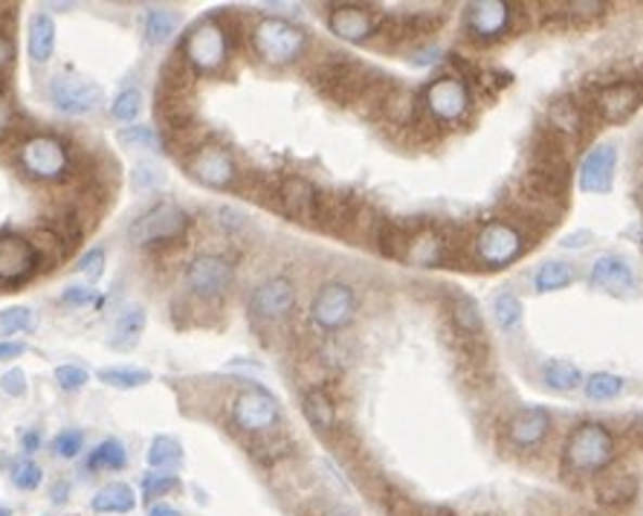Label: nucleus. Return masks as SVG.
<instances>
[{"label": "nucleus", "mask_w": 643, "mask_h": 516, "mask_svg": "<svg viewBox=\"0 0 643 516\" xmlns=\"http://www.w3.org/2000/svg\"><path fill=\"white\" fill-rule=\"evenodd\" d=\"M617 459L612 429L600 421H582L565 436L563 473L571 479H600Z\"/></svg>", "instance_id": "1"}, {"label": "nucleus", "mask_w": 643, "mask_h": 516, "mask_svg": "<svg viewBox=\"0 0 643 516\" xmlns=\"http://www.w3.org/2000/svg\"><path fill=\"white\" fill-rule=\"evenodd\" d=\"M386 76H380L371 67L360 62H351L348 55H334L325 64H319L317 81L319 93L336 105H353V102H365L371 96V90L377 88Z\"/></svg>", "instance_id": "2"}, {"label": "nucleus", "mask_w": 643, "mask_h": 516, "mask_svg": "<svg viewBox=\"0 0 643 516\" xmlns=\"http://www.w3.org/2000/svg\"><path fill=\"white\" fill-rule=\"evenodd\" d=\"M253 50L258 53V59L273 67H287V64H296L308 50L310 38L308 33L293 24L287 18H275V15H267L253 27Z\"/></svg>", "instance_id": "3"}, {"label": "nucleus", "mask_w": 643, "mask_h": 516, "mask_svg": "<svg viewBox=\"0 0 643 516\" xmlns=\"http://www.w3.org/2000/svg\"><path fill=\"white\" fill-rule=\"evenodd\" d=\"M528 249L525 232L511 221H487L473 238V258L485 270H504L519 261Z\"/></svg>", "instance_id": "4"}, {"label": "nucleus", "mask_w": 643, "mask_h": 516, "mask_svg": "<svg viewBox=\"0 0 643 516\" xmlns=\"http://www.w3.org/2000/svg\"><path fill=\"white\" fill-rule=\"evenodd\" d=\"M183 62L197 73H215L221 70L230 55V36L221 27L218 18H203L201 24H194L183 38L180 47Z\"/></svg>", "instance_id": "5"}, {"label": "nucleus", "mask_w": 643, "mask_h": 516, "mask_svg": "<svg viewBox=\"0 0 643 516\" xmlns=\"http://www.w3.org/2000/svg\"><path fill=\"white\" fill-rule=\"evenodd\" d=\"M470 105H473L470 85L459 73H447V76L429 81L421 99V111L426 114V119L438 125L461 122L470 114Z\"/></svg>", "instance_id": "6"}, {"label": "nucleus", "mask_w": 643, "mask_h": 516, "mask_svg": "<svg viewBox=\"0 0 643 516\" xmlns=\"http://www.w3.org/2000/svg\"><path fill=\"white\" fill-rule=\"evenodd\" d=\"M189 230V215L180 209L171 201H163V204H154L145 215H140L137 221L131 223V241L140 244V247H157V244H171V241H180Z\"/></svg>", "instance_id": "7"}, {"label": "nucleus", "mask_w": 643, "mask_h": 516, "mask_svg": "<svg viewBox=\"0 0 643 516\" xmlns=\"http://www.w3.org/2000/svg\"><path fill=\"white\" fill-rule=\"evenodd\" d=\"M21 166L29 178L53 183V180H62L67 175L70 157H67V149L59 137L33 134L27 143L21 145Z\"/></svg>", "instance_id": "8"}, {"label": "nucleus", "mask_w": 643, "mask_h": 516, "mask_svg": "<svg viewBox=\"0 0 643 516\" xmlns=\"http://www.w3.org/2000/svg\"><path fill=\"white\" fill-rule=\"evenodd\" d=\"M357 313V294L345 282H325L310 302V322L322 331H339Z\"/></svg>", "instance_id": "9"}, {"label": "nucleus", "mask_w": 643, "mask_h": 516, "mask_svg": "<svg viewBox=\"0 0 643 516\" xmlns=\"http://www.w3.org/2000/svg\"><path fill=\"white\" fill-rule=\"evenodd\" d=\"M235 282V268L230 258L218 256V253H203L192 258L185 268V287L192 291L197 299H218L232 287Z\"/></svg>", "instance_id": "10"}, {"label": "nucleus", "mask_w": 643, "mask_h": 516, "mask_svg": "<svg viewBox=\"0 0 643 516\" xmlns=\"http://www.w3.org/2000/svg\"><path fill=\"white\" fill-rule=\"evenodd\" d=\"M282 421V410L273 395L261 386H249L232 401V424L244 433H270Z\"/></svg>", "instance_id": "11"}, {"label": "nucleus", "mask_w": 643, "mask_h": 516, "mask_svg": "<svg viewBox=\"0 0 643 516\" xmlns=\"http://www.w3.org/2000/svg\"><path fill=\"white\" fill-rule=\"evenodd\" d=\"M447 313H450L452 331L459 334L461 346L470 348V360H481L476 354L478 348H487V331H485V317L481 308L470 294H464L461 287H450L447 291Z\"/></svg>", "instance_id": "12"}, {"label": "nucleus", "mask_w": 643, "mask_h": 516, "mask_svg": "<svg viewBox=\"0 0 643 516\" xmlns=\"http://www.w3.org/2000/svg\"><path fill=\"white\" fill-rule=\"evenodd\" d=\"M383 27V15L374 7H362V3H336L327 12V29L334 33L339 41L348 44H362L371 36H380Z\"/></svg>", "instance_id": "13"}, {"label": "nucleus", "mask_w": 643, "mask_h": 516, "mask_svg": "<svg viewBox=\"0 0 643 516\" xmlns=\"http://www.w3.org/2000/svg\"><path fill=\"white\" fill-rule=\"evenodd\" d=\"M643 105V81L620 79L608 81L594 93L591 99V111L603 119V122H626L629 116L638 114Z\"/></svg>", "instance_id": "14"}, {"label": "nucleus", "mask_w": 643, "mask_h": 516, "mask_svg": "<svg viewBox=\"0 0 643 516\" xmlns=\"http://www.w3.org/2000/svg\"><path fill=\"white\" fill-rule=\"evenodd\" d=\"M513 27V7L504 0H478L467 3L464 10V33L473 41H499L511 33Z\"/></svg>", "instance_id": "15"}, {"label": "nucleus", "mask_w": 643, "mask_h": 516, "mask_svg": "<svg viewBox=\"0 0 643 516\" xmlns=\"http://www.w3.org/2000/svg\"><path fill=\"white\" fill-rule=\"evenodd\" d=\"M185 169L192 175L197 183L209 189H230L239 178V169H235V160H232V154L221 145H211L203 143L197 152L189 157L185 163Z\"/></svg>", "instance_id": "16"}, {"label": "nucleus", "mask_w": 643, "mask_h": 516, "mask_svg": "<svg viewBox=\"0 0 643 516\" xmlns=\"http://www.w3.org/2000/svg\"><path fill=\"white\" fill-rule=\"evenodd\" d=\"M617 171V145L597 143L591 145L577 171V183L586 195H608L615 189Z\"/></svg>", "instance_id": "17"}, {"label": "nucleus", "mask_w": 643, "mask_h": 516, "mask_svg": "<svg viewBox=\"0 0 643 516\" xmlns=\"http://www.w3.org/2000/svg\"><path fill=\"white\" fill-rule=\"evenodd\" d=\"M102 96L105 93H102L97 81L81 79V76H55L50 81V99H53V105L62 114H90V111H97L102 105Z\"/></svg>", "instance_id": "18"}, {"label": "nucleus", "mask_w": 643, "mask_h": 516, "mask_svg": "<svg viewBox=\"0 0 643 516\" xmlns=\"http://www.w3.org/2000/svg\"><path fill=\"white\" fill-rule=\"evenodd\" d=\"M41 268L33 241L21 232H0V282H27Z\"/></svg>", "instance_id": "19"}, {"label": "nucleus", "mask_w": 643, "mask_h": 516, "mask_svg": "<svg viewBox=\"0 0 643 516\" xmlns=\"http://www.w3.org/2000/svg\"><path fill=\"white\" fill-rule=\"evenodd\" d=\"M293 308H296V285L284 276L267 279L249 296V313L256 320H284L291 317Z\"/></svg>", "instance_id": "20"}, {"label": "nucleus", "mask_w": 643, "mask_h": 516, "mask_svg": "<svg viewBox=\"0 0 643 516\" xmlns=\"http://www.w3.org/2000/svg\"><path fill=\"white\" fill-rule=\"evenodd\" d=\"M551 433V412L542 407H525V410L513 412L511 421L504 424V438L513 450H537Z\"/></svg>", "instance_id": "21"}, {"label": "nucleus", "mask_w": 643, "mask_h": 516, "mask_svg": "<svg viewBox=\"0 0 643 516\" xmlns=\"http://www.w3.org/2000/svg\"><path fill=\"white\" fill-rule=\"evenodd\" d=\"M275 197H279V204H282V212L291 215L293 221H301V223L317 221L319 197H322V192H319L308 178H299V175L284 178L282 183H279Z\"/></svg>", "instance_id": "22"}, {"label": "nucleus", "mask_w": 643, "mask_h": 516, "mask_svg": "<svg viewBox=\"0 0 643 516\" xmlns=\"http://www.w3.org/2000/svg\"><path fill=\"white\" fill-rule=\"evenodd\" d=\"M450 256L447 238L435 227H421V230L409 232V244H406L403 261H409L412 268L433 270L441 268Z\"/></svg>", "instance_id": "23"}, {"label": "nucleus", "mask_w": 643, "mask_h": 516, "mask_svg": "<svg viewBox=\"0 0 643 516\" xmlns=\"http://www.w3.org/2000/svg\"><path fill=\"white\" fill-rule=\"evenodd\" d=\"M589 285L603 294H629L634 291V270L623 256L606 253L591 265Z\"/></svg>", "instance_id": "24"}, {"label": "nucleus", "mask_w": 643, "mask_h": 516, "mask_svg": "<svg viewBox=\"0 0 643 516\" xmlns=\"http://www.w3.org/2000/svg\"><path fill=\"white\" fill-rule=\"evenodd\" d=\"M548 131L556 137H563L565 143H574L586 134V107L574 96L554 99L545 111Z\"/></svg>", "instance_id": "25"}, {"label": "nucleus", "mask_w": 643, "mask_h": 516, "mask_svg": "<svg viewBox=\"0 0 643 516\" xmlns=\"http://www.w3.org/2000/svg\"><path fill=\"white\" fill-rule=\"evenodd\" d=\"M638 479L632 473H603L594 485V496L608 511H623L638 499Z\"/></svg>", "instance_id": "26"}, {"label": "nucleus", "mask_w": 643, "mask_h": 516, "mask_svg": "<svg viewBox=\"0 0 643 516\" xmlns=\"http://www.w3.org/2000/svg\"><path fill=\"white\" fill-rule=\"evenodd\" d=\"M29 59L36 64H47L55 53V21L47 12H36L29 18V38H27Z\"/></svg>", "instance_id": "27"}, {"label": "nucleus", "mask_w": 643, "mask_h": 516, "mask_svg": "<svg viewBox=\"0 0 643 516\" xmlns=\"http://www.w3.org/2000/svg\"><path fill=\"white\" fill-rule=\"evenodd\" d=\"M301 410H305V418H308L310 427L317 429V433H322V436H327V433H334L336 429V407L325 389H319V386L308 389V392H305V401H301Z\"/></svg>", "instance_id": "28"}, {"label": "nucleus", "mask_w": 643, "mask_h": 516, "mask_svg": "<svg viewBox=\"0 0 643 516\" xmlns=\"http://www.w3.org/2000/svg\"><path fill=\"white\" fill-rule=\"evenodd\" d=\"M542 383H545V389H551V392H574V389L582 386L580 365L571 363V360H563V357H554V360H548L542 365Z\"/></svg>", "instance_id": "29"}, {"label": "nucleus", "mask_w": 643, "mask_h": 516, "mask_svg": "<svg viewBox=\"0 0 643 516\" xmlns=\"http://www.w3.org/2000/svg\"><path fill=\"white\" fill-rule=\"evenodd\" d=\"M90 507L97 511V514H131L133 507H137V493H133L131 485H125V481H111L105 488L99 490Z\"/></svg>", "instance_id": "30"}, {"label": "nucleus", "mask_w": 643, "mask_h": 516, "mask_svg": "<svg viewBox=\"0 0 643 516\" xmlns=\"http://www.w3.org/2000/svg\"><path fill=\"white\" fill-rule=\"evenodd\" d=\"M142 331H145V311H142V308H128V311L119 313V320L114 322V331H111L107 346L116 348V351H131V348L140 343Z\"/></svg>", "instance_id": "31"}, {"label": "nucleus", "mask_w": 643, "mask_h": 516, "mask_svg": "<svg viewBox=\"0 0 643 516\" xmlns=\"http://www.w3.org/2000/svg\"><path fill=\"white\" fill-rule=\"evenodd\" d=\"M577 282V270L568 261H545V265H539L537 273H533V287H537V294H556V291H563V287L574 285Z\"/></svg>", "instance_id": "32"}, {"label": "nucleus", "mask_w": 643, "mask_h": 516, "mask_svg": "<svg viewBox=\"0 0 643 516\" xmlns=\"http://www.w3.org/2000/svg\"><path fill=\"white\" fill-rule=\"evenodd\" d=\"M177 27H180V15L168 7H151L145 12V41L151 47L166 44L168 38L177 33Z\"/></svg>", "instance_id": "33"}, {"label": "nucleus", "mask_w": 643, "mask_h": 516, "mask_svg": "<svg viewBox=\"0 0 643 516\" xmlns=\"http://www.w3.org/2000/svg\"><path fill=\"white\" fill-rule=\"evenodd\" d=\"M149 464L157 473H171L183 464V447L171 436H157L149 447Z\"/></svg>", "instance_id": "34"}, {"label": "nucleus", "mask_w": 643, "mask_h": 516, "mask_svg": "<svg viewBox=\"0 0 643 516\" xmlns=\"http://www.w3.org/2000/svg\"><path fill=\"white\" fill-rule=\"evenodd\" d=\"M582 389H586V398H589V401H615V398L623 395L626 380L620 374L594 372L589 380H582Z\"/></svg>", "instance_id": "35"}, {"label": "nucleus", "mask_w": 643, "mask_h": 516, "mask_svg": "<svg viewBox=\"0 0 643 516\" xmlns=\"http://www.w3.org/2000/svg\"><path fill=\"white\" fill-rule=\"evenodd\" d=\"M125 464H128V453H125V444L119 438H105L102 444L90 453L88 467L90 470H123Z\"/></svg>", "instance_id": "36"}, {"label": "nucleus", "mask_w": 643, "mask_h": 516, "mask_svg": "<svg viewBox=\"0 0 643 516\" xmlns=\"http://www.w3.org/2000/svg\"><path fill=\"white\" fill-rule=\"evenodd\" d=\"M493 313L496 322H499V328L502 331H513L522 325V317H525V305L513 291H502V294L493 299Z\"/></svg>", "instance_id": "37"}, {"label": "nucleus", "mask_w": 643, "mask_h": 516, "mask_svg": "<svg viewBox=\"0 0 643 516\" xmlns=\"http://www.w3.org/2000/svg\"><path fill=\"white\" fill-rule=\"evenodd\" d=\"M99 380L114 386V389H140L145 383H151L149 369H125V365H116V369H99Z\"/></svg>", "instance_id": "38"}, {"label": "nucleus", "mask_w": 643, "mask_h": 516, "mask_svg": "<svg viewBox=\"0 0 643 516\" xmlns=\"http://www.w3.org/2000/svg\"><path fill=\"white\" fill-rule=\"evenodd\" d=\"M29 241H33V247H36L38 261L47 265V270H55V265L64 258V249H67L64 238H59L53 230H38L36 238Z\"/></svg>", "instance_id": "39"}, {"label": "nucleus", "mask_w": 643, "mask_h": 516, "mask_svg": "<svg viewBox=\"0 0 643 516\" xmlns=\"http://www.w3.org/2000/svg\"><path fill=\"white\" fill-rule=\"evenodd\" d=\"M175 490H180V479H177L175 473H145L142 476V499L145 502H154L157 505V499L168 496V493H175Z\"/></svg>", "instance_id": "40"}, {"label": "nucleus", "mask_w": 643, "mask_h": 516, "mask_svg": "<svg viewBox=\"0 0 643 516\" xmlns=\"http://www.w3.org/2000/svg\"><path fill=\"white\" fill-rule=\"evenodd\" d=\"M119 143L128 145V149H140V152H159L163 149V140L154 128L149 125H131V128H123L119 131Z\"/></svg>", "instance_id": "41"}, {"label": "nucleus", "mask_w": 643, "mask_h": 516, "mask_svg": "<svg viewBox=\"0 0 643 516\" xmlns=\"http://www.w3.org/2000/svg\"><path fill=\"white\" fill-rule=\"evenodd\" d=\"M36 311H33V308H24V305H15L10 311L0 313V331H3V334L36 331Z\"/></svg>", "instance_id": "42"}, {"label": "nucleus", "mask_w": 643, "mask_h": 516, "mask_svg": "<svg viewBox=\"0 0 643 516\" xmlns=\"http://www.w3.org/2000/svg\"><path fill=\"white\" fill-rule=\"evenodd\" d=\"M44 481V470L33 459H21L12 464V485L18 490H36Z\"/></svg>", "instance_id": "43"}, {"label": "nucleus", "mask_w": 643, "mask_h": 516, "mask_svg": "<svg viewBox=\"0 0 643 516\" xmlns=\"http://www.w3.org/2000/svg\"><path fill=\"white\" fill-rule=\"evenodd\" d=\"M140 111L142 93L137 88L123 90V93L114 99V105H111V114H114V119H119V122H133V119L140 116Z\"/></svg>", "instance_id": "44"}, {"label": "nucleus", "mask_w": 643, "mask_h": 516, "mask_svg": "<svg viewBox=\"0 0 643 516\" xmlns=\"http://www.w3.org/2000/svg\"><path fill=\"white\" fill-rule=\"evenodd\" d=\"M81 450H85V433H79V429H64V433L53 438V453L64 459V462L76 459Z\"/></svg>", "instance_id": "45"}, {"label": "nucleus", "mask_w": 643, "mask_h": 516, "mask_svg": "<svg viewBox=\"0 0 643 516\" xmlns=\"http://www.w3.org/2000/svg\"><path fill=\"white\" fill-rule=\"evenodd\" d=\"M131 180L137 192H151V189H159L166 183V175H163V169H157L154 163H140V166L133 169Z\"/></svg>", "instance_id": "46"}, {"label": "nucleus", "mask_w": 643, "mask_h": 516, "mask_svg": "<svg viewBox=\"0 0 643 516\" xmlns=\"http://www.w3.org/2000/svg\"><path fill=\"white\" fill-rule=\"evenodd\" d=\"M55 380H59V386H62L64 392H79L81 386L90 380V374L81 369V365H59L55 369Z\"/></svg>", "instance_id": "47"}, {"label": "nucleus", "mask_w": 643, "mask_h": 516, "mask_svg": "<svg viewBox=\"0 0 643 516\" xmlns=\"http://www.w3.org/2000/svg\"><path fill=\"white\" fill-rule=\"evenodd\" d=\"M76 270H79V273H85L90 282H99V279H102V273H105V249L102 247L88 249V253H85V256L76 261Z\"/></svg>", "instance_id": "48"}, {"label": "nucleus", "mask_w": 643, "mask_h": 516, "mask_svg": "<svg viewBox=\"0 0 643 516\" xmlns=\"http://www.w3.org/2000/svg\"><path fill=\"white\" fill-rule=\"evenodd\" d=\"M606 10H608L606 3H565L563 7L565 18H582V21L600 18Z\"/></svg>", "instance_id": "49"}, {"label": "nucleus", "mask_w": 643, "mask_h": 516, "mask_svg": "<svg viewBox=\"0 0 643 516\" xmlns=\"http://www.w3.org/2000/svg\"><path fill=\"white\" fill-rule=\"evenodd\" d=\"M0 389L12 398H21V395L27 392V374L24 369H10V372L0 377Z\"/></svg>", "instance_id": "50"}, {"label": "nucleus", "mask_w": 643, "mask_h": 516, "mask_svg": "<svg viewBox=\"0 0 643 516\" xmlns=\"http://www.w3.org/2000/svg\"><path fill=\"white\" fill-rule=\"evenodd\" d=\"M62 299L67 305H90V302H93V299H97V291H93V287L76 285V287H67V291H64Z\"/></svg>", "instance_id": "51"}, {"label": "nucleus", "mask_w": 643, "mask_h": 516, "mask_svg": "<svg viewBox=\"0 0 643 516\" xmlns=\"http://www.w3.org/2000/svg\"><path fill=\"white\" fill-rule=\"evenodd\" d=\"M21 354H27V346H24V343H12V339H3V343H0V363H3V360H18Z\"/></svg>", "instance_id": "52"}, {"label": "nucleus", "mask_w": 643, "mask_h": 516, "mask_svg": "<svg viewBox=\"0 0 643 516\" xmlns=\"http://www.w3.org/2000/svg\"><path fill=\"white\" fill-rule=\"evenodd\" d=\"M15 59V44L7 33H0V70H7Z\"/></svg>", "instance_id": "53"}, {"label": "nucleus", "mask_w": 643, "mask_h": 516, "mask_svg": "<svg viewBox=\"0 0 643 516\" xmlns=\"http://www.w3.org/2000/svg\"><path fill=\"white\" fill-rule=\"evenodd\" d=\"M12 119H15V114H12L10 99L0 96V137L10 134V131H12Z\"/></svg>", "instance_id": "54"}, {"label": "nucleus", "mask_w": 643, "mask_h": 516, "mask_svg": "<svg viewBox=\"0 0 643 516\" xmlns=\"http://www.w3.org/2000/svg\"><path fill=\"white\" fill-rule=\"evenodd\" d=\"M582 241H591V232L582 230V232H571V235H565L563 247L565 249H580V247H586Z\"/></svg>", "instance_id": "55"}, {"label": "nucleus", "mask_w": 643, "mask_h": 516, "mask_svg": "<svg viewBox=\"0 0 643 516\" xmlns=\"http://www.w3.org/2000/svg\"><path fill=\"white\" fill-rule=\"evenodd\" d=\"M149 516H183L177 507L166 505V502H157V505L149 507Z\"/></svg>", "instance_id": "56"}, {"label": "nucleus", "mask_w": 643, "mask_h": 516, "mask_svg": "<svg viewBox=\"0 0 643 516\" xmlns=\"http://www.w3.org/2000/svg\"><path fill=\"white\" fill-rule=\"evenodd\" d=\"M38 444H41L38 433H27V436H21V447H24V453H36Z\"/></svg>", "instance_id": "57"}, {"label": "nucleus", "mask_w": 643, "mask_h": 516, "mask_svg": "<svg viewBox=\"0 0 643 516\" xmlns=\"http://www.w3.org/2000/svg\"><path fill=\"white\" fill-rule=\"evenodd\" d=\"M12 10H15V7H10V3H0V33H3V24L12 18Z\"/></svg>", "instance_id": "58"}, {"label": "nucleus", "mask_w": 643, "mask_h": 516, "mask_svg": "<svg viewBox=\"0 0 643 516\" xmlns=\"http://www.w3.org/2000/svg\"><path fill=\"white\" fill-rule=\"evenodd\" d=\"M632 429H634V436H641L643 438V415H638V418H634Z\"/></svg>", "instance_id": "59"}, {"label": "nucleus", "mask_w": 643, "mask_h": 516, "mask_svg": "<svg viewBox=\"0 0 643 516\" xmlns=\"http://www.w3.org/2000/svg\"><path fill=\"white\" fill-rule=\"evenodd\" d=\"M327 516H351L348 511H343V507H336V511H327Z\"/></svg>", "instance_id": "60"}, {"label": "nucleus", "mask_w": 643, "mask_h": 516, "mask_svg": "<svg viewBox=\"0 0 643 516\" xmlns=\"http://www.w3.org/2000/svg\"><path fill=\"white\" fill-rule=\"evenodd\" d=\"M0 516H12L10 507H0Z\"/></svg>", "instance_id": "61"}, {"label": "nucleus", "mask_w": 643, "mask_h": 516, "mask_svg": "<svg viewBox=\"0 0 643 516\" xmlns=\"http://www.w3.org/2000/svg\"><path fill=\"white\" fill-rule=\"evenodd\" d=\"M641 145H643V140H641Z\"/></svg>", "instance_id": "62"}]
</instances>
